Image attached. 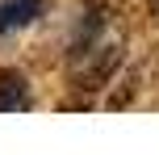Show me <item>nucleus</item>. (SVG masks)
<instances>
[{"instance_id":"nucleus-3","label":"nucleus","mask_w":159,"mask_h":155,"mask_svg":"<svg viewBox=\"0 0 159 155\" xmlns=\"http://www.w3.org/2000/svg\"><path fill=\"white\" fill-rule=\"evenodd\" d=\"M38 13H42V0H4V4H0V34L30 25Z\"/></svg>"},{"instance_id":"nucleus-2","label":"nucleus","mask_w":159,"mask_h":155,"mask_svg":"<svg viewBox=\"0 0 159 155\" xmlns=\"http://www.w3.org/2000/svg\"><path fill=\"white\" fill-rule=\"evenodd\" d=\"M30 105V88H25V75L4 67L0 71V113H13V109H25Z\"/></svg>"},{"instance_id":"nucleus-1","label":"nucleus","mask_w":159,"mask_h":155,"mask_svg":"<svg viewBox=\"0 0 159 155\" xmlns=\"http://www.w3.org/2000/svg\"><path fill=\"white\" fill-rule=\"evenodd\" d=\"M117 67H121V42L101 38V42H92V46L71 50V84H75V88H84V92L105 88V84L113 80Z\"/></svg>"},{"instance_id":"nucleus-4","label":"nucleus","mask_w":159,"mask_h":155,"mask_svg":"<svg viewBox=\"0 0 159 155\" xmlns=\"http://www.w3.org/2000/svg\"><path fill=\"white\" fill-rule=\"evenodd\" d=\"M155 4H159V0H155Z\"/></svg>"}]
</instances>
